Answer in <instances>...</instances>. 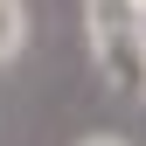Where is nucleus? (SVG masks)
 I'll use <instances>...</instances> for the list:
<instances>
[{
    "label": "nucleus",
    "instance_id": "1",
    "mask_svg": "<svg viewBox=\"0 0 146 146\" xmlns=\"http://www.w3.org/2000/svg\"><path fill=\"white\" fill-rule=\"evenodd\" d=\"M84 49L104 90H118V98L146 90V21L125 0H84Z\"/></svg>",
    "mask_w": 146,
    "mask_h": 146
},
{
    "label": "nucleus",
    "instance_id": "2",
    "mask_svg": "<svg viewBox=\"0 0 146 146\" xmlns=\"http://www.w3.org/2000/svg\"><path fill=\"white\" fill-rule=\"evenodd\" d=\"M28 49V0H0V70L21 63Z\"/></svg>",
    "mask_w": 146,
    "mask_h": 146
},
{
    "label": "nucleus",
    "instance_id": "3",
    "mask_svg": "<svg viewBox=\"0 0 146 146\" xmlns=\"http://www.w3.org/2000/svg\"><path fill=\"white\" fill-rule=\"evenodd\" d=\"M77 146H132V139H118V132H90V139H77Z\"/></svg>",
    "mask_w": 146,
    "mask_h": 146
},
{
    "label": "nucleus",
    "instance_id": "4",
    "mask_svg": "<svg viewBox=\"0 0 146 146\" xmlns=\"http://www.w3.org/2000/svg\"><path fill=\"white\" fill-rule=\"evenodd\" d=\"M125 7H132V14H139V21H146V0H125Z\"/></svg>",
    "mask_w": 146,
    "mask_h": 146
},
{
    "label": "nucleus",
    "instance_id": "5",
    "mask_svg": "<svg viewBox=\"0 0 146 146\" xmlns=\"http://www.w3.org/2000/svg\"><path fill=\"white\" fill-rule=\"evenodd\" d=\"M139 98H146V90H139Z\"/></svg>",
    "mask_w": 146,
    "mask_h": 146
}]
</instances>
